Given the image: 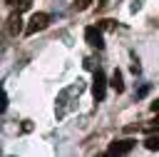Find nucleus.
<instances>
[{"label": "nucleus", "mask_w": 159, "mask_h": 157, "mask_svg": "<svg viewBox=\"0 0 159 157\" xmlns=\"http://www.w3.org/2000/svg\"><path fill=\"white\" fill-rule=\"evenodd\" d=\"M109 87L119 95V92H124V80H122V72L119 70H114L112 72V77H109Z\"/></svg>", "instance_id": "6"}, {"label": "nucleus", "mask_w": 159, "mask_h": 157, "mask_svg": "<svg viewBox=\"0 0 159 157\" xmlns=\"http://www.w3.org/2000/svg\"><path fill=\"white\" fill-rule=\"evenodd\" d=\"M147 92H149V85H142V87H139V92H137V97H144Z\"/></svg>", "instance_id": "11"}, {"label": "nucleus", "mask_w": 159, "mask_h": 157, "mask_svg": "<svg viewBox=\"0 0 159 157\" xmlns=\"http://www.w3.org/2000/svg\"><path fill=\"white\" fill-rule=\"evenodd\" d=\"M99 27H102V30H112V27H114V20H102Z\"/></svg>", "instance_id": "10"}, {"label": "nucleus", "mask_w": 159, "mask_h": 157, "mask_svg": "<svg viewBox=\"0 0 159 157\" xmlns=\"http://www.w3.org/2000/svg\"><path fill=\"white\" fill-rule=\"evenodd\" d=\"M84 40H87V45H89V47H97V50H102V47H104L102 27H97V25H89V27H84Z\"/></svg>", "instance_id": "3"}, {"label": "nucleus", "mask_w": 159, "mask_h": 157, "mask_svg": "<svg viewBox=\"0 0 159 157\" xmlns=\"http://www.w3.org/2000/svg\"><path fill=\"white\" fill-rule=\"evenodd\" d=\"M144 147H147V150H152V152H157V150H159V127H157V132H149V135H147Z\"/></svg>", "instance_id": "7"}, {"label": "nucleus", "mask_w": 159, "mask_h": 157, "mask_svg": "<svg viewBox=\"0 0 159 157\" xmlns=\"http://www.w3.org/2000/svg\"><path fill=\"white\" fill-rule=\"evenodd\" d=\"M7 32H10L12 37H17V35L22 32V17H20V12L10 17V25H7Z\"/></svg>", "instance_id": "5"}, {"label": "nucleus", "mask_w": 159, "mask_h": 157, "mask_svg": "<svg viewBox=\"0 0 159 157\" xmlns=\"http://www.w3.org/2000/svg\"><path fill=\"white\" fill-rule=\"evenodd\" d=\"M134 147H137V140H117L107 147V152L109 155H129Z\"/></svg>", "instance_id": "4"}, {"label": "nucleus", "mask_w": 159, "mask_h": 157, "mask_svg": "<svg viewBox=\"0 0 159 157\" xmlns=\"http://www.w3.org/2000/svg\"><path fill=\"white\" fill-rule=\"evenodd\" d=\"M47 25H50V15H47V12H35V15L30 17V25L25 27V32H27V35H35V32L45 30Z\"/></svg>", "instance_id": "2"}, {"label": "nucleus", "mask_w": 159, "mask_h": 157, "mask_svg": "<svg viewBox=\"0 0 159 157\" xmlns=\"http://www.w3.org/2000/svg\"><path fill=\"white\" fill-rule=\"evenodd\" d=\"M89 2H92V0H75L77 10H87V7H89Z\"/></svg>", "instance_id": "9"}, {"label": "nucleus", "mask_w": 159, "mask_h": 157, "mask_svg": "<svg viewBox=\"0 0 159 157\" xmlns=\"http://www.w3.org/2000/svg\"><path fill=\"white\" fill-rule=\"evenodd\" d=\"M107 77H104V72L97 67L94 70V80H92V97H94V102H102L104 100V95H107Z\"/></svg>", "instance_id": "1"}, {"label": "nucleus", "mask_w": 159, "mask_h": 157, "mask_svg": "<svg viewBox=\"0 0 159 157\" xmlns=\"http://www.w3.org/2000/svg\"><path fill=\"white\" fill-rule=\"evenodd\" d=\"M5 2H15V0H5Z\"/></svg>", "instance_id": "14"}, {"label": "nucleus", "mask_w": 159, "mask_h": 157, "mask_svg": "<svg viewBox=\"0 0 159 157\" xmlns=\"http://www.w3.org/2000/svg\"><path fill=\"white\" fill-rule=\"evenodd\" d=\"M149 107H152V112H159V97H157V100H154Z\"/></svg>", "instance_id": "12"}, {"label": "nucleus", "mask_w": 159, "mask_h": 157, "mask_svg": "<svg viewBox=\"0 0 159 157\" xmlns=\"http://www.w3.org/2000/svg\"><path fill=\"white\" fill-rule=\"evenodd\" d=\"M30 7H32V0H17V12L30 10Z\"/></svg>", "instance_id": "8"}, {"label": "nucleus", "mask_w": 159, "mask_h": 157, "mask_svg": "<svg viewBox=\"0 0 159 157\" xmlns=\"http://www.w3.org/2000/svg\"><path fill=\"white\" fill-rule=\"evenodd\" d=\"M104 2H107V0H99V5H104Z\"/></svg>", "instance_id": "13"}]
</instances>
